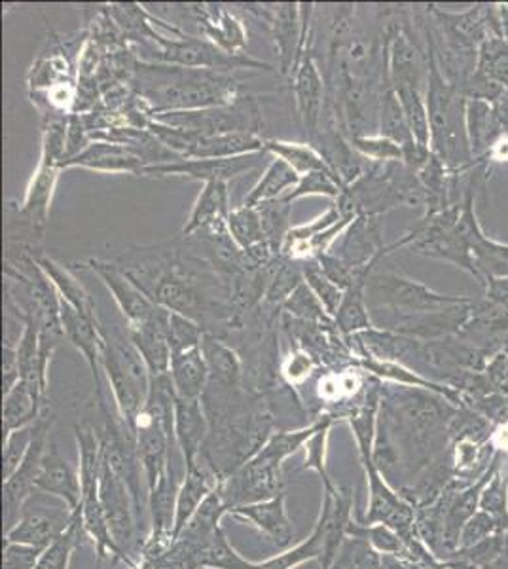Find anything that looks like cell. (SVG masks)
I'll return each mask as SVG.
<instances>
[{
	"label": "cell",
	"mask_w": 508,
	"mask_h": 569,
	"mask_svg": "<svg viewBox=\"0 0 508 569\" xmlns=\"http://www.w3.org/2000/svg\"><path fill=\"white\" fill-rule=\"evenodd\" d=\"M201 405L209 421V435L200 461L219 482H225L276 433V418L266 399L249 393L245 386L225 388L209 383Z\"/></svg>",
	"instance_id": "1"
},
{
	"label": "cell",
	"mask_w": 508,
	"mask_h": 569,
	"mask_svg": "<svg viewBox=\"0 0 508 569\" xmlns=\"http://www.w3.org/2000/svg\"><path fill=\"white\" fill-rule=\"evenodd\" d=\"M129 84L152 118L222 107L239 98L238 80L232 74L149 61H136Z\"/></svg>",
	"instance_id": "2"
},
{
	"label": "cell",
	"mask_w": 508,
	"mask_h": 569,
	"mask_svg": "<svg viewBox=\"0 0 508 569\" xmlns=\"http://www.w3.org/2000/svg\"><path fill=\"white\" fill-rule=\"evenodd\" d=\"M427 48V88L425 103L431 123V152L450 171L467 173L475 168L467 133V98L446 80L432 44L431 29L427 23V10L419 18Z\"/></svg>",
	"instance_id": "3"
},
{
	"label": "cell",
	"mask_w": 508,
	"mask_h": 569,
	"mask_svg": "<svg viewBox=\"0 0 508 569\" xmlns=\"http://www.w3.org/2000/svg\"><path fill=\"white\" fill-rule=\"evenodd\" d=\"M321 420L313 421L302 429H279L271 435L257 456L238 471L220 482L219 492L228 511L241 505L260 503L283 493V463L292 453L308 445L316 435Z\"/></svg>",
	"instance_id": "4"
},
{
	"label": "cell",
	"mask_w": 508,
	"mask_h": 569,
	"mask_svg": "<svg viewBox=\"0 0 508 569\" xmlns=\"http://www.w3.org/2000/svg\"><path fill=\"white\" fill-rule=\"evenodd\" d=\"M470 300L472 298L438 295L402 273L373 270L367 279V306L376 329L392 330L406 319L450 310Z\"/></svg>",
	"instance_id": "5"
},
{
	"label": "cell",
	"mask_w": 508,
	"mask_h": 569,
	"mask_svg": "<svg viewBox=\"0 0 508 569\" xmlns=\"http://www.w3.org/2000/svg\"><path fill=\"white\" fill-rule=\"evenodd\" d=\"M103 335V372L109 380L118 415L136 433L137 421L149 401L152 376L149 367L129 337L128 323L107 325L101 321Z\"/></svg>",
	"instance_id": "6"
},
{
	"label": "cell",
	"mask_w": 508,
	"mask_h": 569,
	"mask_svg": "<svg viewBox=\"0 0 508 569\" xmlns=\"http://www.w3.org/2000/svg\"><path fill=\"white\" fill-rule=\"evenodd\" d=\"M243 10L262 21L276 46L277 71L292 80L303 56L309 52V37L316 18L313 2H279V4H241Z\"/></svg>",
	"instance_id": "7"
},
{
	"label": "cell",
	"mask_w": 508,
	"mask_h": 569,
	"mask_svg": "<svg viewBox=\"0 0 508 569\" xmlns=\"http://www.w3.org/2000/svg\"><path fill=\"white\" fill-rule=\"evenodd\" d=\"M147 48L149 58L142 61L149 63H163V66L185 67V69H203V71L226 72L230 74L239 69H257V71H271L273 67L265 61L251 58V56H232L220 50L207 39L198 37H180L168 39L158 34V39L142 42Z\"/></svg>",
	"instance_id": "8"
},
{
	"label": "cell",
	"mask_w": 508,
	"mask_h": 569,
	"mask_svg": "<svg viewBox=\"0 0 508 569\" xmlns=\"http://www.w3.org/2000/svg\"><path fill=\"white\" fill-rule=\"evenodd\" d=\"M461 206L446 209L442 213L424 214V219L419 220L410 232L400 238V243L408 251L427 257V259L451 262L478 281L477 268L472 264L469 243L457 228Z\"/></svg>",
	"instance_id": "9"
},
{
	"label": "cell",
	"mask_w": 508,
	"mask_h": 569,
	"mask_svg": "<svg viewBox=\"0 0 508 569\" xmlns=\"http://www.w3.org/2000/svg\"><path fill=\"white\" fill-rule=\"evenodd\" d=\"M156 122L188 131L193 136H220V133H257L265 126L262 109L251 96H239L233 103L212 109L166 112L152 118Z\"/></svg>",
	"instance_id": "10"
},
{
	"label": "cell",
	"mask_w": 508,
	"mask_h": 569,
	"mask_svg": "<svg viewBox=\"0 0 508 569\" xmlns=\"http://www.w3.org/2000/svg\"><path fill=\"white\" fill-rule=\"evenodd\" d=\"M72 520L74 509H71V505L50 493L34 490L21 507L16 526L4 533V541L46 549L69 530Z\"/></svg>",
	"instance_id": "11"
},
{
	"label": "cell",
	"mask_w": 508,
	"mask_h": 569,
	"mask_svg": "<svg viewBox=\"0 0 508 569\" xmlns=\"http://www.w3.org/2000/svg\"><path fill=\"white\" fill-rule=\"evenodd\" d=\"M53 423H56V416L48 407L37 420V435H34V440H32L26 460L10 479L2 480V525H4V533L16 526L18 518H20L21 507L29 499V496L37 490V480H39L40 467H42L46 450L50 447V433H52Z\"/></svg>",
	"instance_id": "12"
},
{
	"label": "cell",
	"mask_w": 508,
	"mask_h": 569,
	"mask_svg": "<svg viewBox=\"0 0 508 569\" xmlns=\"http://www.w3.org/2000/svg\"><path fill=\"white\" fill-rule=\"evenodd\" d=\"M249 154L239 158H177L173 162L155 163L142 169L147 177H182L190 181L230 182L238 177L257 171L262 163V156Z\"/></svg>",
	"instance_id": "13"
},
{
	"label": "cell",
	"mask_w": 508,
	"mask_h": 569,
	"mask_svg": "<svg viewBox=\"0 0 508 569\" xmlns=\"http://www.w3.org/2000/svg\"><path fill=\"white\" fill-rule=\"evenodd\" d=\"M395 249H402V243L399 240L392 246H386L381 217L359 214L336 243V249L330 252H335L338 259L343 260L357 272H365L373 270L378 262L386 259Z\"/></svg>",
	"instance_id": "14"
},
{
	"label": "cell",
	"mask_w": 508,
	"mask_h": 569,
	"mask_svg": "<svg viewBox=\"0 0 508 569\" xmlns=\"http://www.w3.org/2000/svg\"><path fill=\"white\" fill-rule=\"evenodd\" d=\"M84 268L96 273L107 291L112 295L118 310L123 316V321L131 325L145 323L161 310L160 306L150 300L149 295L123 272L122 266L112 260L90 259L84 262Z\"/></svg>",
	"instance_id": "15"
},
{
	"label": "cell",
	"mask_w": 508,
	"mask_h": 569,
	"mask_svg": "<svg viewBox=\"0 0 508 569\" xmlns=\"http://www.w3.org/2000/svg\"><path fill=\"white\" fill-rule=\"evenodd\" d=\"M292 93L297 101L298 122L306 131L308 142L316 139L327 114V82L321 67L311 53H306L292 77Z\"/></svg>",
	"instance_id": "16"
},
{
	"label": "cell",
	"mask_w": 508,
	"mask_h": 569,
	"mask_svg": "<svg viewBox=\"0 0 508 569\" xmlns=\"http://www.w3.org/2000/svg\"><path fill=\"white\" fill-rule=\"evenodd\" d=\"M147 168V162L139 152L122 144V142L91 141L80 154L71 160L61 163L59 169H88L96 173H107V176H142V169Z\"/></svg>",
	"instance_id": "17"
},
{
	"label": "cell",
	"mask_w": 508,
	"mask_h": 569,
	"mask_svg": "<svg viewBox=\"0 0 508 569\" xmlns=\"http://www.w3.org/2000/svg\"><path fill=\"white\" fill-rule=\"evenodd\" d=\"M61 329L69 342L84 356L90 367L93 382H96L97 402H107L104 397L103 380V335H101V321H91L74 308L61 302Z\"/></svg>",
	"instance_id": "18"
},
{
	"label": "cell",
	"mask_w": 508,
	"mask_h": 569,
	"mask_svg": "<svg viewBox=\"0 0 508 569\" xmlns=\"http://www.w3.org/2000/svg\"><path fill=\"white\" fill-rule=\"evenodd\" d=\"M228 517L238 518L241 522H251L260 533L270 539L279 550H289L295 541V530L287 512V496L279 493L276 498L260 503L241 505L228 511Z\"/></svg>",
	"instance_id": "19"
},
{
	"label": "cell",
	"mask_w": 508,
	"mask_h": 569,
	"mask_svg": "<svg viewBox=\"0 0 508 569\" xmlns=\"http://www.w3.org/2000/svg\"><path fill=\"white\" fill-rule=\"evenodd\" d=\"M457 337L465 342L475 343L477 350L488 356L489 351L507 350L508 346V311L491 302L488 298L472 300L470 318Z\"/></svg>",
	"instance_id": "20"
},
{
	"label": "cell",
	"mask_w": 508,
	"mask_h": 569,
	"mask_svg": "<svg viewBox=\"0 0 508 569\" xmlns=\"http://www.w3.org/2000/svg\"><path fill=\"white\" fill-rule=\"evenodd\" d=\"M187 8L209 42L232 56H243L249 39L238 16L220 4H190Z\"/></svg>",
	"instance_id": "21"
},
{
	"label": "cell",
	"mask_w": 508,
	"mask_h": 569,
	"mask_svg": "<svg viewBox=\"0 0 508 569\" xmlns=\"http://www.w3.org/2000/svg\"><path fill=\"white\" fill-rule=\"evenodd\" d=\"M168 327L169 311L163 308L156 313L155 318H150L145 323L131 325V327L128 325L129 337L147 362L152 378L169 375V369H171L173 350L169 343Z\"/></svg>",
	"instance_id": "22"
},
{
	"label": "cell",
	"mask_w": 508,
	"mask_h": 569,
	"mask_svg": "<svg viewBox=\"0 0 508 569\" xmlns=\"http://www.w3.org/2000/svg\"><path fill=\"white\" fill-rule=\"evenodd\" d=\"M59 176H61V169L39 163L27 182L26 196L18 209L20 219L39 238L44 236L46 224L50 219V209H52L56 190H58Z\"/></svg>",
	"instance_id": "23"
},
{
	"label": "cell",
	"mask_w": 508,
	"mask_h": 569,
	"mask_svg": "<svg viewBox=\"0 0 508 569\" xmlns=\"http://www.w3.org/2000/svg\"><path fill=\"white\" fill-rule=\"evenodd\" d=\"M209 435V421L201 401L175 399V442L185 458V466L200 460Z\"/></svg>",
	"instance_id": "24"
},
{
	"label": "cell",
	"mask_w": 508,
	"mask_h": 569,
	"mask_svg": "<svg viewBox=\"0 0 508 569\" xmlns=\"http://www.w3.org/2000/svg\"><path fill=\"white\" fill-rule=\"evenodd\" d=\"M219 479L209 471V467L203 461H193L188 463L185 480L179 486L177 493V507H175V531L177 539L180 531L187 528L188 522L192 520L193 515L198 512L203 501L219 488Z\"/></svg>",
	"instance_id": "25"
},
{
	"label": "cell",
	"mask_w": 508,
	"mask_h": 569,
	"mask_svg": "<svg viewBox=\"0 0 508 569\" xmlns=\"http://www.w3.org/2000/svg\"><path fill=\"white\" fill-rule=\"evenodd\" d=\"M37 490L63 499L64 503L71 505V509L74 511L82 501L80 475L69 466V461L64 460L59 452L58 445H53V442H50V447L46 450L39 480H37Z\"/></svg>",
	"instance_id": "26"
},
{
	"label": "cell",
	"mask_w": 508,
	"mask_h": 569,
	"mask_svg": "<svg viewBox=\"0 0 508 569\" xmlns=\"http://www.w3.org/2000/svg\"><path fill=\"white\" fill-rule=\"evenodd\" d=\"M232 209V206H230V184L228 182H207L201 188L196 201H193L180 236L192 238V236L203 232L207 228L222 224Z\"/></svg>",
	"instance_id": "27"
},
{
	"label": "cell",
	"mask_w": 508,
	"mask_h": 569,
	"mask_svg": "<svg viewBox=\"0 0 508 569\" xmlns=\"http://www.w3.org/2000/svg\"><path fill=\"white\" fill-rule=\"evenodd\" d=\"M37 262H39L40 270L44 272L46 278L50 279V283L53 284L61 302L71 306L78 313H82L91 321H97V323L101 321L90 292H88L84 284L78 281L77 276L67 266L61 264L52 257H48V254H42V252H37Z\"/></svg>",
	"instance_id": "28"
},
{
	"label": "cell",
	"mask_w": 508,
	"mask_h": 569,
	"mask_svg": "<svg viewBox=\"0 0 508 569\" xmlns=\"http://www.w3.org/2000/svg\"><path fill=\"white\" fill-rule=\"evenodd\" d=\"M169 376H171L177 397L201 401L209 386V367H207L201 346L193 350L173 353Z\"/></svg>",
	"instance_id": "29"
},
{
	"label": "cell",
	"mask_w": 508,
	"mask_h": 569,
	"mask_svg": "<svg viewBox=\"0 0 508 569\" xmlns=\"http://www.w3.org/2000/svg\"><path fill=\"white\" fill-rule=\"evenodd\" d=\"M201 351L209 367V383L225 388L243 386V362L230 343L206 332Z\"/></svg>",
	"instance_id": "30"
},
{
	"label": "cell",
	"mask_w": 508,
	"mask_h": 569,
	"mask_svg": "<svg viewBox=\"0 0 508 569\" xmlns=\"http://www.w3.org/2000/svg\"><path fill=\"white\" fill-rule=\"evenodd\" d=\"M378 133L402 147L405 160L416 156L419 150H424L414 139L410 123L406 120L405 110H402V104H400L397 93L391 88V82H387L386 88L381 91Z\"/></svg>",
	"instance_id": "31"
},
{
	"label": "cell",
	"mask_w": 508,
	"mask_h": 569,
	"mask_svg": "<svg viewBox=\"0 0 508 569\" xmlns=\"http://www.w3.org/2000/svg\"><path fill=\"white\" fill-rule=\"evenodd\" d=\"M48 408L27 383L20 382L10 393L2 395V439L21 427L31 426Z\"/></svg>",
	"instance_id": "32"
},
{
	"label": "cell",
	"mask_w": 508,
	"mask_h": 569,
	"mask_svg": "<svg viewBox=\"0 0 508 569\" xmlns=\"http://www.w3.org/2000/svg\"><path fill=\"white\" fill-rule=\"evenodd\" d=\"M298 182H300V176L290 168L289 163L279 158H271L257 184L249 190V194L245 196L243 206L258 208L268 201L283 200Z\"/></svg>",
	"instance_id": "33"
},
{
	"label": "cell",
	"mask_w": 508,
	"mask_h": 569,
	"mask_svg": "<svg viewBox=\"0 0 508 569\" xmlns=\"http://www.w3.org/2000/svg\"><path fill=\"white\" fill-rule=\"evenodd\" d=\"M266 152V139L257 133H220L200 137L188 158H239Z\"/></svg>",
	"instance_id": "34"
},
{
	"label": "cell",
	"mask_w": 508,
	"mask_h": 569,
	"mask_svg": "<svg viewBox=\"0 0 508 569\" xmlns=\"http://www.w3.org/2000/svg\"><path fill=\"white\" fill-rule=\"evenodd\" d=\"M370 273H365L349 284L340 310L336 313L335 323L340 330L341 337L349 340L359 332L373 329L372 318L367 306V279Z\"/></svg>",
	"instance_id": "35"
},
{
	"label": "cell",
	"mask_w": 508,
	"mask_h": 569,
	"mask_svg": "<svg viewBox=\"0 0 508 569\" xmlns=\"http://www.w3.org/2000/svg\"><path fill=\"white\" fill-rule=\"evenodd\" d=\"M67 82H77V80H74L72 63L64 56L63 50H50V53H42L32 63L31 71L27 74L31 99L40 98L53 90L56 86L67 84Z\"/></svg>",
	"instance_id": "36"
},
{
	"label": "cell",
	"mask_w": 508,
	"mask_h": 569,
	"mask_svg": "<svg viewBox=\"0 0 508 569\" xmlns=\"http://www.w3.org/2000/svg\"><path fill=\"white\" fill-rule=\"evenodd\" d=\"M467 133H469L470 150L475 162L482 160L491 144L499 139L494 107L484 99H467Z\"/></svg>",
	"instance_id": "37"
},
{
	"label": "cell",
	"mask_w": 508,
	"mask_h": 569,
	"mask_svg": "<svg viewBox=\"0 0 508 569\" xmlns=\"http://www.w3.org/2000/svg\"><path fill=\"white\" fill-rule=\"evenodd\" d=\"M266 152L289 163L298 176H308L313 171L330 169L327 160L311 142L283 141V139H266ZM332 171V169H330ZM335 173V171H332Z\"/></svg>",
	"instance_id": "38"
},
{
	"label": "cell",
	"mask_w": 508,
	"mask_h": 569,
	"mask_svg": "<svg viewBox=\"0 0 508 569\" xmlns=\"http://www.w3.org/2000/svg\"><path fill=\"white\" fill-rule=\"evenodd\" d=\"M196 569H258V562L241 557L220 528L196 555Z\"/></svg>",
	"instance_id": "39"
},
{
	"label": "cell",
	"mask_w": 508,
	"mask_h": 569,
	"mask_svg": "<svg viewBox=\"0 0 508 569\" xmlns=\"http://www.w3.org/2000/svg\"><path fill=\"white\" fill-rule=\"evenodd\" d=\"M226 228L241 251H249L252 247L266 243L265 224L257 208H249L243 203L239 208H233L226 219Z\"/></svg>",
	"instance_id": "40"
},
{
	"label": "cell",
	"mask_w": 508,
	"mask_h": 569,
	"mask_svg": "<svg viewBox=\"0 0 508 569\" xmlns=\"http://www.w3.org/2000/svg\"><path fill=\"white\" fill-rule=\"evenodd\" d=\"M303 283V268L300 262H292V260L279 257L273 262V270H271L270 284L266 291L265 302L271 310L281 311V306L285 300L297 291L298 287Z\"/></svg>",
	"instance_id": "41"
},
{
	"label": "cell",
	"mask_w": 508,
	"mask_h": 569,
	"mask_svg": "<svg viewBox=\"0 0 508 569\" xmlns=\"http://www.w3.org/2000/svg\"><path fill=\"white\" fill-rule=\"evenodd\" d=\"M67 133H69V117L44 112L42 114V141H40L39 163L56 166L63 162L67 150Z\"/></svg>",
	"instance_id": "42"
},
{
	"label": "cell",
	"mask_w": 508,
	"mask_h": 569,
	"mask_svg": "<svg viewBox=\"0 0 508 569\" xmlns=\"http://www.w3.org/2000/svg\"><path fill=\"white\" fill-rule=\"evenodd\" d=\"M395 93L402 104L414 139L421 149L431 150V123H429V112L425 103V90L402 88V90H395Z\"/></svg>",
	"instance_id": "43"
},
{
	"label": "cell",
	"mask_w": 508,
	"mask_h": 569,
	"mask_svg": "<svg viewBox=\"0 0 508 569\" xmlns=\"http://www.w3.org/2000/svg\"><path fill=\"white\" fill-rule=\"evenodd\" d=\"M475 74L508 90V39L489 37L484 42Z\"/></svg>",
	"instance_id": "44"
},
{
	"label": "cell",
	"mask_w": 508,
	"mask_h": 569,
	"mask_svg": "<svg viewBox=\"0 0 508 569\" xmlns=\"http://www.w3.org/2000/svg\"><path fill=\"white\" fill-rule=\"evenodd\" d=\"M346 184L335 176L330 169L325 171H313L308 176L300 177V182L297 187L290 190L289 194L285 196L283 200L287 203H295V201L303 200V198H329V200H340V196L343 194Z\"/></svg>",
	"instance_id": "45"
},
{
	"label": "cell",
	"mask_w": 508,
	"mask_h": 569,
	"mask_svg": "<svg viewBox=\"0 0 508 569\" xmlns=\"http://www.w3.org/2000/svg\"><path fill=\"white\" fill-rule=\"evenodd\" d=\"M281 313L298 319V321H306V323L325 325V327L336 325L335 319L330 318L327 310L322 308L316 292L309 289L306 281L285 300V305L281 306Z\"/></svg>",
	"instance_id": "46"
},
{
	"label": "cell",
	"mask_w": 508,
	"mask_h": 569,
	"mask_svg": "<svg viewBox=\"0 0 508 569\" xmlns=\"http://www.w3.org/2000/svg\"><path fill=\"white\" fill-rule=\"evenodd\" d=\"M258 213L262 217V224H265L266 243L281 254V247H283L285 238L292 228V206L285 200L268 201L258 206Z\"/></svg>",
	"instance_id": "47"
},
{
	"label": "cell",
	"mask_w": 508,
	"mask_h": 569,
	"mask_svg": "<svg viewBox=\"0 0 508 569\" xmlns=\"http://www.w3.org/2000/svg\"><path fill=\"white\" fill-rule=\"evenodd\" d=\"M303 281L309 284V289L316 292L322 308L327 310L330 318L335 319L336 313L340 310L343 297H346V289H341L340 284L330 281L317 262H303Z\"/></svg>",
	"instance_id": "48"
},
{
	"label": "cell",
	"mask_w": 508,
	"mask_h": 569,
	"mask_svg": "<svg viewBox=\"0 0 508 569\" xmlns=\"http://www.w3.org/2000/svg\"><path fill=\"white\" fill-rule=\"evenodd\" d=\"M335 426V420L329 416H321V426L317 429L316 435L308 440L306 445V463L302 469H311L319 472L325 488L335 486L330 479L329 469H327V452H329V435L330 427Z\"/></svg>",
	"instance_id": "49"
},
{
	"label": "cell",
	"mask_w": 508,
	"mask_h": 569,
	"mask_svg": "<svg viewBox=\"0 0 508 569\" xmlns=\"http://www.w3.org/2000/svg\"><path fill=\"white\" fill-rule=\"evenodd\" d=\"M34 435H37V421L31 426L21 427L18 431H12L2 439V480L10 479L13 472L20 469L29 453Z\"/></svg>",
	"instance_id": "50"
},
{
	"label": "cell",
	"mask_w": 508,
	"mask_h": 569,
	"mask_svg": "<svg viewBox=\"0 0 508 569\" xmlns=\"http://www.w3.org/2000/svg\"><path fill=\"white\" fill-rule=\"evenodd\" d=\"M353 149L359 152L360 158H365L368 163H391L402 162L405 152L397 142L380 136H360L349 139Z\"/></svg>",
	"instance_id": "51"
},
{
	"label": "cell",
	"mask_w": 508,
	"mask_h": 569,
	"mask_svg": "<svg viewBox=\"0 0 508 569\" xmlns=\"http://www.w3.org/2000/svg\"><path fill=\"white\" fill-rule=\"evenodd\" d=\"M169 343L173 353L200 348L206 329L198 321L169 311Z\"/></svg>",
	"instance_id": "52"
},
{
	"label": "cell",
	"mask_w": 508,
	"mask_h": 569,
	"mask_svg": "<svg viewBox=\"0 0 508 569\" xmlns=\"http://www.w3.org/2000/svg\"><path fill=\"white\" fill-rule=\"evenodd\" d=\"M316 357L302 350L300 346H295L287 356L281 359V376L285 382L289 383L290 388H298L302 386L309 376L313 375L317 369Z\"/></svg>",
	"instance_id": "53"
},
{
	"label": "cell",
	"mask_w": 508,
	"mask_h": 569,
	"mask_svg": "<svg viewBox=\"0 0 508 569\" xmlns=\"http://www.w3.org/2000/svg\"><path fill=\"white\" fill-rule=\"evenodd\" d=\"M341 217H343V214L340 213V209L336 208V206H330L325 213L319 214L316 219L308 220L306 224H297V227L290 228L287 238H285L281 251H283L285 247L297 246V243H302V241L316 238L317 233L325 232V230H329L330 227H335L336 222H338Z\"/></svg>",
	"instance_id": "54"
},
{
	"label": "cell",
	"mask_w": 508,
	"mask_h": 569,
	"mask_svg": "<svg viewBox=\"0 0 508 569\" xmlns=\"http://www.w3.org/2000/svg\"><path fill=\"white\" fill-rule=\"evenodd\" d=\"M44 549L32 545L4 541L2 549V569H37Z\"/></svg>",
	"instance_id": "55"
},
{
	"label": "cell",
	"mask_w": 508,
	"mask_h": 569,
	"mask_svg": "<svg viewBox=\"0 0 508 569\" xmlns=\"http://www.w3.org/2000/svg\"><path fill=\"white\" fill-rule=\"evenodd\" d=\"M21 382L20 361L13 346H2V395L10 393Z\"/></svg>",
	"instance_id": "56"
},
{
	"label": "cell",
	"mask_w": 508,
	"mask_h": 569,
	"mask_svg": "<svg viewBox=\"0 0 508 569\" xmlns=\"http://www.w3.org/2000/svg\"><path fill=\"white\" fill-rule=\"evenodd\" d=\"M478 163H482L488 171L491 166H497V163H508V136L499 137L482 160H478Z\"/></svg>",
	"instance_id": "57"
},
{
	"label": "cell",
	"mask_w": 508,
	"mask_h": 569,
	"mask_svg": "<svg viewBox=\"0 0 508 569\" xmlns=\"http://www.w3.org/2000/svg\"><path fill=\"white\" fill-rule=\"evenodd\" d=\"M484 287H486V298L508 311V278L488 279Z\"/></svg>",
	"instance_id": "58"
},
{
	"label": "cell",
	"mask_w": 508,
	"mask_h": 569,
	"mask_svg": "<svg viewBox=\"0 0 508 569\" xmlns=\"http://www.w3.org/2000/svg\"><path fill=\"white\" fill-rule=\"evenodd\" d=\"M491 107H494V118H496L499 136H508V90L502 91Z\"/></svg>",
	"instance_id": "59"
}]
</instances>
